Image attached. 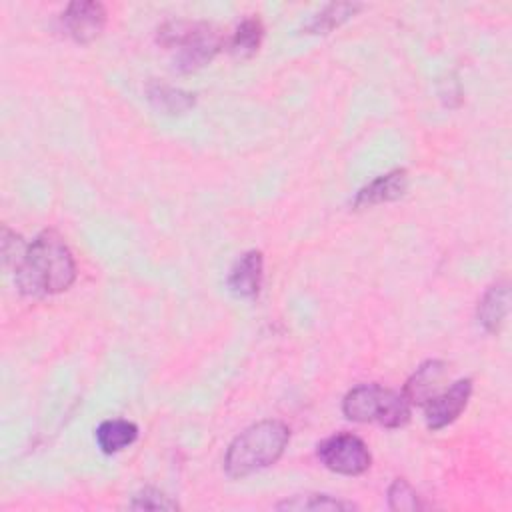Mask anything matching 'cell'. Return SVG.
Returning <instances> with one entry per match:
<instances>
[{
  "mask_svg": "<svg viewBox=\"0 0 512 512\" xmlns=\"http://www.w3.org/2000/svg\"><path fill=\"white\" fill-rule=\"evenodd\" d=\"M76 278L74 256L64 238L54 230L40 232L14 264V280L18 290L30 298L60 294L72 286Z\"/></svg>",
  "mask_w": 512,
  "mask_h": 512,
  "instance_id": "cell-1",
  "label": "cell"
},
{
  "mask_svg": "<svg viewBox=\"0 0 512 512\" xmlns=\"http://www.w3.org/2000/svg\"><path fill=\"white\" fill-rule=\"evenodd\" d=\"M290 430L280 420H262L240 432L228 446L224 470L230 478H244L272 466L284 452Z\"/></svg>",
  "mask_w": 512,
  "mask_h": 512,
  "instance_id": "cell-2",
  "label": "cell"
},
{
  "mask_svg": "<svg viewBox=\"0 0 512 512\" xmlns=\"http://www.w3.org/2000/svg\"><path fill=\"white\" fill-rule=\"evenodd\" d=\"M158 42L176 50L174 68L184 74L206 66L222 46V38L212 24L188 20H172L160 26Z\"/></svg>",
  "mask_w": 512,
  "mask_h": 512,
  "instance_id": "cell-3",
  "label": "cell"
},
{
  "mask_svg": "<svg viewBox=\"0 0 512 512\" xmlns=\"http://www.w3.org/2000/svg\"><path fill=\"white\" fill-rule=\"evenodd\" d=\"M342 412L354 422H376L386 428H400L410 420V402L402 392L380 384H360L344 396Z\"/></svg>",
  "mask_w": 512,
  "mask_h": 512,
  "instance_id": "cell-4",
  "label": "cell"
},
{
  "mask_svg": "<svg viewBox=\"0 0 512 512\" xmlns=\"http://www.w3.org/2000/svg\"><path fill=\"white\" fill-rule=\"evenodd\" d=\"M318 458L328 470L344 476L364 474L372 462L364 440L350 432H340L322 440L318 444Z\"/></svg>",
  "mask_w": 512,
  "mask_h": 512,
  "instance_id": "cell-5",
  "label": "cell"
},
{
  "mask_svg": "<svg viewBox=\"0 0 512 512\" xmlns=\"http://www.w3.org/2000/svg\"><path fill=\"white\" fill-rule=\"evenodd\" d=\"M470 394H472V380L470 378L456 380L450 388L440 390L438 394H434L422 406L426 426L430 430H440V428L452 424L462 414V410L466 408Z\"/></svg>",
  "mask_w": 512,
  "mask_h": 512,
  "instance_id": "cell-6",
  "label": "cell"
},
{
  "mask_svg": "<svg viewBox=\"0 0 512 512\" xmlns=\"http://www.w3.org/2000/svg\"><path fill=\"white\" fill-rule=\"evenodd\" d=\"M106 26V10L100 2H72L62 14L64 32L78 44H90Z\"/></svg>",
  "mask_w": 512,
  "mask_h": 512,
  "instance_id": "cell-7",
  "label": "cell"
},
{
  "mask_svg": "<svg viewBox=\"0 0 512 512\" xmlns=\"http://www.w3.org/2000/svg\"><path fill=\"white\" fill-rule=\"evenodd\" d=\"M264 258L258 250L244 252L230 268L228 288L238 298H254L260 292L264 276Z\"/></svg>",
  "mask_w": 512,
  "mask_h": 512,
  "instance_id": "cell-8",
  "label": "cell"
},
{
  "mask_svg": "<svg viewBox=\"0 0 512 512\" xmlns=\"http://www.w3.org/2000/svg\"><path fill=\"white\" fill-rule=\"evenodd\" d=\"M406 188H408V174L404 168H396L392 172L378 176L364 188H360L354 198V208H368L382 202L398 200L400 196H404Z\"/></svg>",
  "mask_w": 512,
  "mask_h": 512,
  "instance_id": "cell-9",
  "label": "cell"
},
{
  "mask_svg": "<svg viewBox=\"0 0 512 512\" xmlns=\"http://www.w3.org/2000/svg\"><path fill=\"white\" fill-rule=\"evenodd\" d=\"M446 372V364L442 360H428L416 368V372L404 384V398L416 406H424L434 394H438V384Z\"/></svg>",
  "mask_w": 512,
  "mask_h": 512,
  "instance_id": "cell-10",
  "label": "cell"
},
{
  "mask_svg": "<svg viewBox=\"0 0 512 512\" xmlns=\"http://www.w3.org/2000/svg\"><path fill=\"white\" fill-rule=\"evenodd\" d=\"M508 304H510L508 284L498 282V284L490 286L478 304V324L486 332L496 334L508 314Z\"/></svg>",
  "mask_w": 512,
  "mask_h": 512,
  "instance_id": "cell-11",
  "label": "cell"
},
{
  "mask_svg": "<svg viewBox=\"0 0 512 512\" xmlns=\"http://www.w3.org/2000/svg\"><path fill=\"white\" fill-rule=\"evenodd\" d=\"M146 98L154 110L170 116L186 114L196 104L194 94L168 84H160V82H150L146 86Z\"/></svg>",
  "mask_w": 512,
  "mask_h": 512,
  "instance_id": "cell-12",
  "label": "cell"
},
{
  "mask_svg": "<svg viewBox=\"0 0 512 512\" xmlns=\"http://www.w3.org/2000/svg\"><path fill=\"white\" fill-rule=\"evenodd\" d=\"M94 436H96L98 448L104 454H116V452L128 448L130 444H134V440L138 438V426L130 420L112 418V420H104L96 428Z\"/></svg>",
  "mask_w": 512,
  "mask_h": 512,
  "instance_id": "cell-13",
  "label": "cell"
},
{
  "mask_svg": "<svg viewBox=\"0 0 512 512\" xmlns=\"http://www.w3.org/2000/svg\"><path fill=\"white\" fill-rule=\"evenodd\" d=\"M362 4H352V2H338V4H328L324 10H320L312 20L304 26L306 32L310 34H326L340 24H344L348 18H352Z\"/></svg>",
  "mask_w": 512,
  "mask_h": 512,
  "instance_id": "cell-14",
  "label": "cell"
},
{
  "mask_svg": "<svg viewBox=\"0 0 512 512\" xmlns=\"http://www.w3.org/2000/svg\"><path fill=\"white\" fill-rule=\"evenodd\" d=\"M262 36H264V28L258 18L242 20L232 34L230 52L238 58H250L258 52L262 44Z\"/></svg>",
  "mask_w": 512,
  "mask_h": 512,
  "instance_id": "cell-15",
  "label": "cell"
},
{
  "mask_svg": "<svg viewBox=\"0 0 512 512\" xmlns=\"http://www.w3.org/2000/svg\"><path fill=\"white\" fill-rule=\"evenodd\" d=\"M278 510H352L356 508L352 502L336 500L326 494H304L284 500L276 506Z\"/></svg>",
  "mask_w": 512,
  "mask_h": 512,
  "instance_id": "cell-16",
  "label": "cell"
},
{
  "mask_svg": "<svg viewBox=\"0 0 512 512\" xmlns=\"http://www.w3.org/2000/svg\"><path fill=\"white\" fill-rule=\"evenodd\" d=\"M388 506L392 510H420V498L414 488L404 480L396 478L388 488Z\"/></svg>",
  "mask_w": 512,
  "mask_h": 512,
  "instance_id": "cell-17",
  "label": "cell"
},
{
  "mask_svg": "<svg viewBox=\"0 0 512 512\" xmlns=\"http://www.w3.org/2000/svg\"><path fill=\"white\" fill-rule=\"evenodd\" d=\"M128 508L132 510H176L178 504L156 488H144L132 496Z\"/></svg>",
  "mask_w": 512,
  "mask_h": 512,
  "instance_id": "cell-18",
  "label": "cell"
}]
</instances>
